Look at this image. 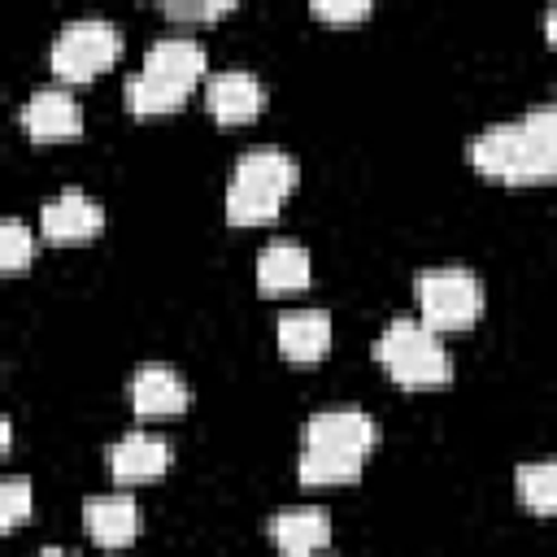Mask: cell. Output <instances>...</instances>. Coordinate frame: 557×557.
<instances>
[{
  "instance_id": "24",
  "label": "cell",
  "mask_w": 557,
  "mask_h": 557,
  "mask_svg": "<svg viewBox=\"0 0 557 557\" xmlns=\"http://www.w3.org/2000/svg\"><path fill=\"white\" fill-rule=\"evenodd\" d=\"M313 13L331 22H357L370 13V0H313Z\"/></svg>"
},
{
  "instance_id": "3",
  "label": "cell",
  "mask_w": 557,
  "mask_h": 557,
  "mask_svg": "<svg viewBox=\"0 0 557 557\" xmlns=\"http://www.w3.org/2000/svg\"><path fill=\"white\" fill-rule=\"evenodd\" d=\"M418 318L431 331H466L483 313V283L470 265H426L413 278Z\"/></svg>"
},
{
  "instance_id": "2",
  "label": "cell",
  "mask_w": 557,
  "mask_h": 557,
  "mask_svg": "<svg viewBox=\"0 0 557 557\" xmlns=\"http://www.w3.org/2000/svg\"><path fill=\"white\" fill-rule=\"evenodd\" d=\"M374 361L400 387H444L453 379V357L422 318H392L387 331L374 339Z\"/></svg>"
},
{
  "instance_id": "26",
  "label": "cell",
  "mask_w": 557,
  "mask_h": 557,
  "mask_svg": "<svg viewBox=\"0 0 557 557\" xmlns=\"http://www.w3.org/2000/svg\"><path fill=\"white\" fill-rule=\"evenodd\" d=\"M30 557H83V553H74V548H61V544H48V548H39V553H30Z\"/></svg>"
},
{
  "instance_id": "11",
  "label": "cell",
  "mask_w": 557,
  "mask_h": 557,
  "mask_svg": "<svg viewBox=\"0 0 557 557\" xmlns=\"http://www.w3.org/2000/svg\"><path fill=\"white\" fill-rule=\"evenodd\" d=\"M522 148H527L522 122H492V126H483L479 135H470L466 157H470V165H474L479 174L509 183L513 170H518V161H522Z\"/></svg>"
},
{
  "instance_id": "23",
  "label": "cell",
  "mask_w": 557,
  "mask_h": 557,
  "mask_svg": "<svg viewBox=\"0 0 557 557\" xmlns=\"http://www.w3.org/2000/svg\"><path fill=\"white\" fill-rule=\"evenodd\" d=\"M231 9H235L231 0H196V4L170 0V4H165V17H174V22H209V17H222V13H231Z\"/></svg>"
},
{
  "instance_id": "12",
  "label": "cell",
  "mask_w": 557,
  "mask_h": 557,
  "mask_svg": "<svg viewBox=\"0 0 557 557\" xmlns=\"http://www.w3.org/2000/svg\"><path fill=\"white\" fill-rule=\"evenodd\" d=\"M83 527L96 544L104 548H122L139 535V505L126 492H104V496H87L83 500Z\"/></svg>"
},
{
  "instance_id": "13",
  "label": "cell",
  "mask_w": 557,
  "mask_h": 557,
  "mask_svg": "<svg viewBox=\"0 0 557 557\" xmlns=\"http://www.w3.org/2000/svg\"><path fill=\"white\" fill-rule=\"evenodd\" d=\"M109 470L117 483H144V479H161L170 470V444L152 431H126L113 448H109Z\"/></svg>"
},
{
  "instance_id": "15",
  "label": "cell",
  "mask_w": 557,
  "mask_h": 557,
  "mask_svg": "<svg viewBox=\"0 0 557 557\" xmlns=\"http://www.w3.org/2000/svg\"><path fill=\"white\" fill-rule=\"evenodd\" d=\"M274 335H278V348H283L287 361H318L331 348L335 322H331L326 309H292V313L278 318Z\"/></svg>"
},
{
  "instance_id": "10",
  "label": "cell",
  "mask_w": 557,
  "mask_h": 557,
  "mask_svg": "<svg viewBox=\"0 0 557 557\" xmlns=\"http://www.w3.org/2000/svg\"><path fill=\"white\" fill-rule=\"evenodd\" d=\"M270 540L292 553V557H313L318 548L331 544V513L322 505H287L278 513H270L265 522Z\"/></svg>"
},
{
  "instance_id": "8",
  "label": "cell",
  "mask_w": 557,
  "mask_h": 557,
  "mask_svg": "<svg viewBox=\"0 0 557 557\" xmlns=\"http://www.w3.org/2000/svg\"><path fill=\"white\" fill-rule=\"evenodd\" d=\"M100 226H104V209H100L83 187H61V191L48 196L44 209H39V231H44L48 239L74 244V239H91Z\"/></svg>"
},
{
  "instance_id": "18",
  "label": "cell",
  "mask_w": 557,
  "mask_h": 557,
  "mask_svg": "<svg viewBox=\"0 0 557 557\" xmlns=\"http://www.w3.org/2000/svg\"><path fill=\"white\" fill-rule=\"evenodd\" d=\"M126 104H131V113H170V109H178L183 100H187V91L191 87H183V83H170V78H161V74H148V70H139V74H131L126 78Z\"/></svg>"
},
{
  "instance_id": "6",
  "label": "cell",
  "mask_w": 557,
  "mask_h": 557,
  "mask_svg": "<svg viewBox=\"0 0 557 557\" xmlns=\"http://www.w3.org/2000/svg\"><path fill=\"white\" fill-rule=\"evenodd\" d=\"M374 440H379V426L361 405H326L305 418V444H318V448L370 453Z\"/></svg>"
},
{
  "instance_id": "21",
  "label": "cell",
  "mask_w": 557,
  "mask_h": 557,
  "mask_svg": "<svg viewBox=\"0 0 557 557\" xmlns=\"http://www.w3.org/2000/svg\"><path fill=\"white\" fill-rule=\"evenodd\" d=\"M522 135H527L531 148H540V152H548L557 161V104L548 100V104L527 109L522 113Z\"/></svg>"
},
{
  "instance_id": "7",
  "label": "cell",
  "mask_w": 557,
  "mask_h": 557,
  "mask_svg": "<svg viewBox=\"0 0 557 557\" xmlns=\"http://www.w3.org/2000/svg\"><path fill=\"white\" fill-rule=\"evenodd\" d=\"M205 104L218 122H248L261 113L265 104V83L244 70V65H226V70H213L209 83H205Z\"/></svg>"
},
{
  "instance_id": "14",
  "label": "cell",
  "mask_w": 557,
  "mask_h": 557,
  "mask_svg": "<svg viewBox=\"0 0 557 557\" xmlns=\"http://www.w3.org/2000/svg\"><path fill=\"white\" fill-rule=\"evenodd\" d=\"M144 70L161 74L170 83L196 87V78L209 70V57H205V44L196 35H157L144 52Z\"/></svg>"
},
{
  "instance_id": "4",
  "label": "cell",
  "mask_w": 557,
  "mask_h": 557,
  "mask_svg": "<svg viewBox=\"0 0 557 557\" xmlns=\"http://www.w3.org/2000/svg\"><path fill=\"white\" fill-rule=\"evenodd\" d=\"M117 52H122V26L113 17H104V13H78L52 35L48 65L57 70V78L83 83L96 70H104Z\"/></svg>"
},
{
  "instance_id": "19",
  "label": "cell",
  "mask_w": 557,
  "mask_h": 557,
  "mask_svg": "<svg viewBox=\"0 0 557 557\" xmlns=\"http://www.w3.org/2000/svg\"><path fill=\"white\" fill-rule=\"evenodd\" d=\"M513 483H518V500L535 513H557V457H544V461H522L513 470Z\"/></svg>"
},
{
  "instance_id": "20",
  "label": "cell",
  "mask_w": 557,
  "mask_h": 557,
  "mask_svg": "<svg viewBox=\"0 0 557 557\" xmlns=\"http://www.w3.org/2000/svg\"><path fill=\"white\" fill-rule=\"evenodd\" d=\"M30 257H35V231L22 218H4L0 222V265L22 270Z\"/></svg>"
},
{
  "instance_id": "16",
  "label": "cell",
  "mask_w": 557,
  "mask_h": 557,
  "mask_svg": "<svg viewBox=\"0 0 557 557\" xmlns=\"http://www.w3.org/2000/svg\"><path fill=\"white\" fill-rule=\"evenodd\" d=\"M313 274V261H309V248L296 244V239H270L261 252H257V287L265 296L274 292H296L305 287Z\"/></svg>"
},
{
  "instance_id": "27",
  "label": "cell",
  "mask_w": 557,
  "mask_h": 557,
  "mask_svg": "<svg viewBox=\"0 0 557 557\" xmlns=\"http://www.w3.org/2000/svg\"><path fill=\"white\" fill-rule=\"evenodd\" d=\"M553 104H557V91H553Z\"/></svg>"
},
{
  "instance_id": "22",
  "label": "cell",
  "mask_w": 557,
  "mask_h": 557,
  "mask_svg": "<svg viewBox=\"0 0 557 557\" xmlns=\"http://www.w3.org/2000/svg\"><path fill=\"white\" fill-rule=\"evenodd\" d=\"M30 509H35V492H30V483H26L22 474H9V479L0 483V527H17Z\"/></svg>"
},
{
  "instance_id": "9",
  "label": "cell",
  "mask_w": 557,
  "mask_h": 557,
  "mask_svg": "<svg viewBox=\"0 0 557 557\" xmlns=\"http://www.w3.org/2000/svg\"><path fill=\"white\" fill-rule=\"evenodd\" d=\"M191 400V387L187 379L174 370V366H161V361H148L135 370L131 379V405L139 418H170V413H183Z\"/></svg>"
},
{
  "instance_id": "25",
  "label": "cell",
  "mask_w": 557,
  "mask_h": 557,
  "mask_svg": "<svg viewBox=\"0 0 557 557\" xmlns=\"http://www.w3.org/2000/svg\"><path fill=\"white\" fill-rule=\"evenodd\" d=\"M544 35H548V44H557V4L544 9Z\"/></svg>"
},
{
  "instance_id": "5",
  "label": "cell",
  "mask_w": 557,
  "mask_h": 557,
  "mask_svg": "<svg viewBox=\"0 0 557 557\" xmlns=\"http://www.w3.org/2000/svg\"><path fill=\"white\" fill-rule=\"evenodd\" d=\"M22 126L30 139H65V135H78L83 131V104L70 87L61 83H48V87H35L22 109H17Z\"/></svg>"
},
{
  "instance_id": "1",
  "label": "cell",
  "mask_w": 557,
  "mask_h": 557,
  "mask_svg": "<svg viewBox=\"0 0 557 557\" xmlns=\"http://www.w3.org/2000/svg\"><path fill=\"white\" fill-rule=\"evenodd\" d=\"M300 183V165L287 148H248L239 152L231 183H226V222L235 226H252V222H270L283 200L296 191Z\"/></svg>"
},
{
  "instance_id": "17",
  "label": "cell",
  "mask_w": 557,
  "mask_h": 557,
  "mask_svg": "<svg viewBox=\"0 0 557 557\" xmlns=\"http://www.w3.org/2000/svg\"><path fill=\"white\" fill-rule=\"evenodd\" d=\"M366 466V453H352V448H318V444H305L300 457H296V479L305 487H326V483H352Z\"/></svg>"
}]
</instances>
